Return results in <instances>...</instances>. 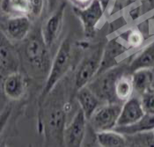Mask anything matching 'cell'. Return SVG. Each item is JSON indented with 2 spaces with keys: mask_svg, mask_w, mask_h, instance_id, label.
<instances>
[{
  "mask_svg": "<svg viewBox=\"0 0 154 147\" xmlns=\"http://www.w3.org/2000/svg\"><path fill=\"white\" fill-rule=\"evenodd\" d=\"M96 138L100 146L123 147L127 145L125 135L115 130L96 132Z\"/></svg>",
  "mask_w": 154,
  "mask_h": 147,
  "instance_id": "ffe728a7",
  "label": "cell"
},
{
  "mask_svg": "<svg viewBox=\"0 0 154 147\" xmlns=\"http://www.w3.org/2000/svg\"><path fill=\"white\" fill-rule=\"evenodd\" d=\"M153 87H154V85H153Z\"/></svg>",
  "mask_w": 154,
  "mask_h": 147,
  "instance_id": "4dcf8cb0",
  "label": "cell"
},
{
  "mask_svg": "<svg viewBox=\"0 0 154 147\" xmlns=\"http://www.w3.org/2000/svg\"><path fill=\"white\" fill-rule=\"evenodd\" d=\"M142 15V7L141 5L137 4H132L131 5L129 10L127 11V18L131 20V22H134L137 20Z\"/></svg>",
  "mask_w": 154,
  "mask_h": 147,
  "instance_id": "cb8c5ba5",
  "label": "cell"
},
{
  "mask_svg": "<svg viewBox=\"0 0 154 147\" xmlns=\"http://www.w3.org/2000/svg\"><path fill=\"white\" fill-rule=\"evenodd\" d=\"M140 100L145 114L154 115V87L143 93Z\"/></svg>",
  "mask_w": 154,
  "mask_h": 147,
  "instance_id": "603a6c76",
  "label": "cell"
},
{
  "mask_svg": "<svg viewBox=\"0 0 154 147\" xmlns=\"http://www.w3.org/2000/svg\"><path fill=\"white\" fill-rule=\"evenodd\" d=\"M123 72V69L120 67H114L103 73L97 75L96 80L89 83L88 86L100 98V100L107 101V103L118 102L115 95L116 81L120 74ZM120 103V102H118Z\"/></svg>",
  "mask_w": 154,
  "mask_h": 147,
  "instance_id": "3957f363",
  "label": "cell"
},
{
  "mask_svg": "<svg viewBox=\"0 0 154 147\" xmlns=\"http://www.w3.org/2000/svg\"><path fill=\"white\" fill-rule=\"evenodd\" d=\"M32 10L31 0H1V11L7 16H28Z\"/></svg>",
  "mask_w": 154,
  "mask_h": 147,
  "instance_id": "2e32d148",
  "label": "cell"
},
{
  "mask_svg": "<svg viewBox=\"0 0 154 147\" xmlns=\"http://www.w3.org/2000/svg\"><path fill=\"white\" fill-rule=\"evenodd\" d=\"M144 115L145 112L143 109L141 100L137 97H131L122 104L116 127L135 124L141 120Z\"/></svg>",
  "mask_w": 154,
  "mask_h": 147,
  "instance_id": "7c38bea8",
  "label": "cell"
},
{
  "mask_svg": "<svg viewBox=\"0 0 154 147\" xmlns=\"http://www.w3.org/2000/svg\"><path fill=\"white\" fill-rule=\"evenodd\" d=\"M66 8V4L62 3L59 6L54 10L52 14L46 20L42 28V36L44 42L48 48L58 39L63 24V17Z\"/></svg>",
  "mask_w": 154,
  "mask_h": 147,
  "instance_id": "9c48e42d",
  "label": "cell"
},
{
  "mask_svg": "<svg viewBox=\"0 0 154 147\" xmlns=\"http://www.w3.org/2000/svg\"><path fill=\"white\" fill-rule=\"evenodd\" d=\"M12 47L11 41L1 32L0 67L1 75L5 77L18 72V68L20 66V59Z\"/></svg>",
  "mask_w": 154,
  "mask_h": 147,
  "instance_id": "30bf717a",
  "label": "cell"
},
{
  "mask_svg": "<svg viewBox=\"0 0 154 147\" xmlns=\"http://www.w3.org/2000/svg\"><path fill=\"white\" fill-rule=\"evenodd\" d=\"M69 1L73 5V6L84 8V7L89 5L94 0H69Z\"/></svg>",
  "mask_w": 154,
  "mask_h": 147,
  "instance_id": "484cf974",
  "label": "cell"
},
{
  "mask_svg": "<svg viewBox=\"0 0 154 147\" xmlns=\"http://www.w3.org/2000/svg\"><path fill=\"white\" fill-rule=\"evenodd\" d=\"M86 117L79 109L63 131V144L66 146H81L85 135Z\"/></svg>",
  "mask_w": 154,
  "mask_h": 147,
  "instance_id": "52a82bcc",
  "label": "cell"
},
{
  "mask_svg": "<svg viewBox=\"0 0 154 147\" xmlns=\"http://www.w3.org/2000/svg\"><path fill=\"white\" fill-rule=\"evenodd\" d=\"M133 86L136 92L142 95L153 87L154 75L151 68H142L131 73Z\"/></svg>",
  "mask_w": 154,
  "mask_h": 147,
  "instance_id": "9a60e30c",
  "label": "cell"
},
{
  "mask_svg": "<svg viewBox=\"0 0 154 147\" xmlns=\"http://www.w3.org/2000/svg\"><path fill=\"white\" fill-rule=\"evenodd\" d=\"M122 104L118 102L100 105L89 119L96 132L114 130L118 122Z\"/></svg>",
  "mask_w": 154,
  "mask_h": 147,
  "instance_id": "277c9868",
  "label": "cell"
},
{
  "mask_svg": "<svg viewBox=\"0 0 154 147\" xmlns=\"http://www.w3.org/2000/svg\"><path fill=\"white\" fill-rule=\"evenodd\" d=\"M2 33L11 41L25 40L31 29V19L28 16H7L2 20Z\"/></svg>",
  "mask_w": 154,
  "mask_h": 147,
  "instance_id": "8992f818",
  "label": "cell"
},
{
  "mask_svg": "<svg viewBox=\"0 0 154 147\" xmlns=\"http://www.w3.org/2000/svg\"><path fill=\"white\" fill-rule=\"evenodd\" d=\"M48 3V9L49 11H53L54 10V7H55V5L57 3V0H47Z\"/></svg>",
  "mask_w": 154,
  "mask_h": 147,
  "instance_id": "83f0119b",
  "label": "cell"
},
{
  "mask_svg": "<svg viewBox=\"0 0 154 147\" xmlns=\"http://www.w3.org/2000/svg\"><path fill=\"white\" fill-rule=\"evenodd\" d=\"M64 109H56L48 115V127L51 132L55 134V136L62 138L63 140V131H64V123H65V113Z\"/></svg>",
  "mask_w": 154,
  "mask_h": 147,
  "instance_id": "7402d4cb",
  "label": "cell"
},
{
  "mask_svg": "<svg viewBox=\"0 0 154 147\" xmlns=\"http://www.w3.org/2000/svg\"><path fill=\"white\" fill-rule=\"evenodd\" d=\"M154 66V41L143 48L130 63L131 72L142 68H152Z\"/></svg>",
  "mask_w": 154,
  "mask_h": 147,
  "instance_id": "e0dca14e",
  "label": "cell"
},
{
  "mask_svg": "<svg viewBox=\"0 0 154 147\" xmlns=\"http://www.w3.org/2000/svg\"><path fill=\"white\" fill-rule=\"evenodd\" d=\"M152 33L154 34V15L152 17Z\"/></svg>",
  "mask_w": 154,
  "mask_h": 147,
  "instance_id": "f1b7e54d",
  "label": "cell"
},
{
  "mask_svg": "<svg viewBox=\"0 0 154 147\" xmlns=\"http://www.w3.org/2000/svg\"><path fill=\"white\" fill-rule=\"evenodd\" d=\"M99 1L100 2V4H101V5L103 7L104 11L107 12V10L109 8V6H110V4H111V1L112 0H99Z\"/></svg>",
  "mask_w": 154,
  "mask_h": 147,
  "instance_id": "4316f807",
  "label": "cell"
},
{
  "mask_svg": "<svg viewBox=\"0 0 154 147\" xmlns=\"http://www.w3.org/2000/svg\"><path fill=\"white\" fill-rule=\"evenodd\" d=\"M48 47L41 35H35L31 36L25 45L24 54L27 63L37 72L46 74L50 69L51 63L49 60Z\"/></svg>",
  "mask_w": 154,
  "mask_h": 147,
  "instance_id": "7a4b0ae2",
  "label": "cell"
},
{
  "mask_svg": "<svg viewBox=\"0 0 154 147\" xmlns=\"http://www.w3.org/2000/svg\"><path fill=\"white\" fill-rule=\"evenodd\" d=\"M44 1L45 0H31V5H32V10L30 14L31 20H35L40 17L44 7Z\"/></svg>",
  "mask_w": 154,
  "mask_h": 147,
  "instance_id": "d4e9b609",
  "label": "cell"
},
{
  "mask_svg": "<svg viewBox=\"0 0 154 147\" xmlns=\"http://www.w3.org/2000/svg\"><path fill=\"white\" fill-rule=\"evenodd\" d=\"M135 91L131 74L122 72L120 74L116 81L115 95L118 102H125L132 97L133 92Z\"/></svg>",
  "mask_w": 154,
  "mask_h": 147,
  "instance_id": "ac0fdd59",
  "label": "cell"
},
{
  "mask_svg": "<svg viewBox=\"0 0 154 147\" xmlns=\"http://www.w3.org/2000/svg\"><path fill=\"white\" fill-rule=\"evenodd\" d=\"M115 130L123 135H136L142 132L152 131L154 130V115L145 114L141 120L130 126L116 127Z\"/></svg>",
  "mask_w": 154,
  "mask_h": 147,
  "instance_id": "d6986e66",
  "label": "cell"
},
{
  "mask_svg": "<svg viewBox=\"0 0 154 147\" xmlns=\"http://www.w3.org/2000/svg\"><path fill=\"white\" fill-rule=\"evenodd\" d=\"M102 54L98 50L94 55L85 59L79 66L75 75V89H79L88 86L93 78L97 76L100 70Z\"/></svg>",
  "mask_w": 154,
  "mask_h": 147,
  "instance_id": "ba28073f",
  "label": "cell"
},
{
  "mask_svg": "<svg viewBox=\"0 0 154 147\" xmlns=\"http://www.w3.org/2000/svg\"><path fill=\"white\" fill-rule=\"evenodd\" d=\"M128 50L129 49L122 42L118 37L109 40L105 49H103L100 66L97 75L103 73L104 72L117 65L119 63L117 58L125 54Z\"/></svg>",
  "mask_w": 154,
  "mask_h": 147,
  "instance_id": "8fae6325",
  "label": "cell"
},
{
  "mask_svg": "<svg viewBox=\"0 0 154 147\" xmlns=\"http://www.w3.org/2000/svg\"><path fill=\"white\" fill-rule=\"evenodd\" d=\"M77 100L87 120L91 118L95 110L100 106V98L88 86H84L77 91Z\"/></svg>",
  "mask_w": 154,
  "mask_h": 147,
  "instance_id": "5bb4252c",
  "label": "cell"
},
{
  "mask_svg": "<svg viewBox=\"0 0 154 147\" xmlns=\"http://www.w3.org/2000/svg\"><path fill=\"white\" fill-rule=\"evenodd\" d=\"M122 42L129 49H140L144 42V35L137 27L126 29L117 35Z\"/></svg>",
  "mask_w": 154,
  "mask_h": 147,
  "instance_id": "44dd1931",
  "label": "cell"
},
{
  "mask_svg": "<svg viewBox=\"0 0 154 147\" xmlns=\"http://www.w3.org/2000/svg\"><path fill=\"white\" fill-rule=\"evenodd\" d=\"M71 43L70 39L67 38L61 43L51 63L47 81L42 93V100L52 91L60 79L67 73L71 67Z\"/></svg>",
  "mask_w": 154,
  "mask_h": 147,
  "instance_id": "6da1fadb",
  "label": "cell"
},
{
  "mask_svg": "<svg viewBox=\"0 0 154 147\" xmlns=\"http://www.w3.org/2000/svg\"><path fill=\"white\" fill-rule=\"evenodd\" d=\"M26 83L22 74L19 72H12L5 77L2 82L4 94L10 100H17L22 98L26 92Z\"/></svg>",
  "mask_w": 154,
  "mask_h": 147,
  "instance_id": "4fadbf2b",
  "label": "cell"
},
{
  "mask_svg": "<svg viewBox=\"0 0 154 147\" xmlns=\"http://www.w3.org/2000/svg\"><path fill=\"white\" fill-rule=\"evenodd\" d=\"M152 135H153V136H154V130H152Z\"/></svg>",
  "mask_w": 154,
  "mask_h": 147,
  "instance_id": "f546056e",
  "label": "cell"
},
{
  "mask_svg": "<svg viewBox=\"0 0 154 147\" xmlns=\"http://www.w3.org/2000/svg\"><path fill=\"white\" fill-rule=\"evenodd\" d=\"M72 10L82 24L85 35L88 38L94 36L98 25L106 12L100 2L94 0L89 5L84 8L73 6Z\"/></svg>",
  "mask_w": 154,
  "mask_h": 147,
  "instance_id": "5b68a950",
  "label": "cell"
}]
</instances>
